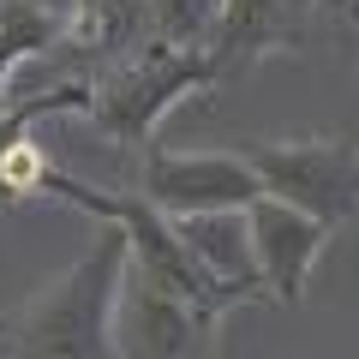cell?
<instances>
[{
	"mask_svg": "<svg viewBox=\"0 0 359 359\" xmlns=\"http://www.w3.org/2000/svg\"><path fill=\"white\" fill-rule=\"evenodd\" d=\"M120 282H126V240L102 228L78 264H66L6 318L13 323L6 359H114Z\"/></svg>",
	"mask_w": 359,
	"mask_h": 359,
	"instance_id": "obj_1",
	"label": "cell"
},
{
	"mask_svg": "<svg viewBox=\"0 0 359 359\" xmlns=\"http://www.w3.org/2000/svg\"><path fill=\"white\" fill-rule=\"evenodd\" d=\"M222 84L204 48H168L150 42L144 54H120V66L90 90V120L96 132L114 144H150V132L162 126V114L198 90Z\"/></svg>",
	"mask_w": 359,
	"mask_h": 359,
	"instance_id": "obj_2",
	"label": "cell"
},
{
	"mask_svg": "<svg viewBox=\"0 0 359 359\" xmlns=\"http://www.w3.org/2000/svg\"><path fill=\"white\" fill-rule=\"evenodd\" d=\"M264 198L294 204L318 228H347L359 216V144L347 138H276L245 150Z\"/></svg>",
	"mask_w": 359,
	"mask_h": 359,
	"instance_id": "obj_3",
	"label": "cell"
},
{
	"mask_svg": "<svg viewBox=\"0 0 359 359\" xmlns=\"http://www.w3.org/2000/svg\"><path fill=\"white\" fill-rule=\"evenodd\" d=\"M144 204H156L168 222L210 216V210H252L264 198L245 150H144Z\"/></svg>",
	"mask_w": 359,
	"mask_h": 359,
	"instance_id": "obj_4",
	"label": "cell"
},
{
	"mask_svg": "<svg viewBox=\"0 0 359 359\" xmlns=\"http://www.w3.org/2000/svg\"><path fill=\"white\" fill-rule=\"evenodd\" d=\"M252 222V264H257V287L269 294V306H299L311 269H318L330 228H318L311 216H299L294 204H276V198H257L245 210Z\"/></svg>",
	"mask_w": 359,
	"mask_h": 359,
	"instance_id": "obj_5",
	"label": "cell"
},
{
	"mask_svg": "<svg viewBox=\"0 0 359 359\" xmlns=\"http://www.w3.org/2000/svg\"><path fill=\"white\" fill-rule=\"evenodd\" d=\"M210 335V323L198 311H186L174 294L138 276L126 264V282L114 299V359H186Z\"/></svg>",
	"mask_w": 359,
	"mask_h": 359,
	"instance_id": "obj_6",
	"label": "cell"
},
{
	"mask_svg": "<svg viewBox=\"0 0 359 359\" xmlns=\"http://www.w3.org/2000/svg\"><path fill=\"white\" fill-rule=\"evenodd\" d=\"M174 233H180V245L192 252V264L204 269V276L233 299V306L252 299V294H264V287H257V264H252V222H245V210L180 216Z\"/></svg>",
	"mask_w": 359,
	"mask_h": 359,
	"instance_id": "obj_7",
	"label": "cell"
},
{
	"mask_svg": "<svg viewBox=\"0 0 359 359\" xmlns=\"http://www.w3.org/2000/svg\"><path fill=\"white\" fill-rule=\"evenodd\" d=\"M282 42H287L282 0H222L204 54H210V66H216V78H233V72H245V66H257L269 48H282Z\"/></svg>",
	"mask_w": 359,
	"mask_h": 359,
	"instance_id": "obj_8",
	"label": "cell"
},
{
	"mask_svg": "<svg viewBox=\"0 0 359 359\" xmlns=\"http://www.w3.org/2000/svg\"><path fill=\"white\" fill-rule=\"evenodd\" d=\"M60 42V6L48 0H0V108H13V78Z\"/></svg>",
	"mask_w": 359,
	"mask_h": 359,
	"instance_id": "obj_9",
	"label": "cell"
},
{
	"mask_svg": "<svg viewBox=\"0 0 359 359\" xmlns=\"http://www.w3.org/2000/svg\"><path fill=\"white\" fill-rule=\"evenodd\" d=\"M144 6H150V42L168 48H204L222 13V0H144Z\"/></svg>",
	"mask_w": 359,
	"mask_h": 359,
	"instance_id": "obj_10",
	"label": "cell"
},
{
	"mask_svg": "<svg viewBox=\"0 0 359 359\" xmlns=\"http://www.w3.org/2000/svg\"><path fill=\"white\" fill-rule=\"evenodd\" d=\"M42 174H48V156H42L30 138H18L13 150H0V192L6 198H36Z\"/></svg>",
	"mask_w": 359,
	"mask_h": 359,
	"instance_id": "obj_11",
	"label": "cell"
},
{
	"mask_svg": "<svg viewBox=\"0 0 359 359\" xmlns=\"http://www.w3.org/2000/svg\"><path fill=\"white\" fill-rule=\"evenodd\" d=\"M6 330H13V323H6V318H0V359H6Z\"/></svg>",
	"mask_w": 359,
	"mask_h": 359,
	"instance_id": "obj_12",
	"label": "cell"
}]
</instances>
